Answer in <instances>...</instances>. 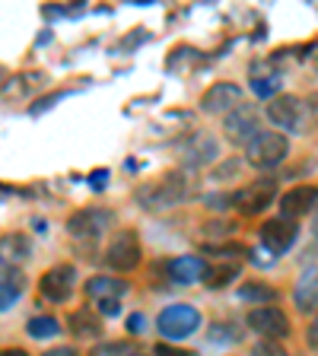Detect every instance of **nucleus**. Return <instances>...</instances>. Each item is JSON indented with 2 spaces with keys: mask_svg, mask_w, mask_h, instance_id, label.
<instances>
[{
  "mask_svg": "<svg viewBox=\"0 0 318 356\" xmlns=\"http://www.w3.org/2000/svg\"><path fill=\"white\" fill-rule=\"evenodd\" d=\"M99 309H102V315H118L121 302H99Z\"/></svg>",
  "mask_w": 318,
  "mask_h": 356,
  "instance_id": "nucleus-31",
  "label": "nucleus"
},
{
  "mask_svg": "<svg viewBox=\"0 0 318 356\" xmlns=\"http://www.w3.org/2000/svg\"><path fill=\"white\" fill-rule=\"evenodd\" d=\"M274 200H277V178H258V181L239 188L232 194V207H239L242 216H258L267 207H274Z\"/></svg>",
  "mask_w": 318,
  "mask_h": 356,
  "instance_id": "nucleus-4",
  "label": "nucleus"
},
{
  "mask_svg": "<svg viewBox=\"0 0 318 356\" xmlns=\"http://www.w3.org/2000/svg\"><path fill=\"white\" fill-rule=\"evenodd\" d=\"M22 289H26V277H22L16 267L3 270V274H0V312H7L10 305L22 296Z\"/></svg>",
  "mask_w": 318,
  "mask_h": 356,
  "instance_id": "nucleus-20",
  "label": "nucleus"
},
{
  "mask_svg": "<svg viewBox=\"0 0 318 356\" xmlns=\"http://www.w3.org/2000/svg\"><path fill=\"white\" fill-rule=\"evenodd\" d=\"M143 252H141V238H137V232L134 229H121L111 236L109 248H105V264L111 267V270H121V274H127V270H134V267L141 264Z\"/></svg>",
  "mask_w": 318,
  "mask_h": 356,
  "instance_id": "nucleus-5",
  "label": "nucleus"
},
{
  "mask_svg": "<svg viewBox=\"0 0 318 356\" xmlns=\"http://www.w3.org/2000/svg\"><path fill=\"white\" fill-rule=\"evenodd\" d=\"M261 245H264L267 252H274V254H283L293 248V242H296L299 229H296V222L293 220H283V216H274V220H267L264 226H261Z\"/></svg>",
  "mask_w": 318,
  "mask_h": 356,
  "instance_id": "nucleus-11",
  "label": "nucleus"
},
{
  "mask_svg": "<svg viewBox=\"0 0 318 356\" xmlns=\"http://www.w3.org/2000/svg\"><path fill=\"white\" fill-rule=\"evenodd\" d=\"M223 131H226V140L236 143V147H248L261 134V124H258V111L248 108V105H239L236 111L226 115L223 121Z\"/></svg>",
  "mask_w": 318,
  "mask_h": 356,
  "instance_id": "nucleus-8",
  "label": "nucleus"
},
{
  "mask_svg": "<svg viewBox=\"0 0 318 356\" xmlns=\"http://www.w3.org/2000/svg\"><path fill=\"white\" fill-rule=\"evenodd\" d=\"M185 197H188V181H185V175H178V172H166V175H159L156 181H143V185L134 191V200H137L143 210H172Z\"/></svg>",
  "mask_w": 318,
  "mask_h": 356,
  "instance_id": "nucleus-1",
  "label": "nucleus"
},
{
  "mask_svg": "<svg viewBox=\"0 0 318 356\" xmlns=\"http://www.w3.org/2000/svg\"><path fill=\"white\" fill-rule=\"evenodd\" d=\"M29 334H32V337H38V341L54 337V334H58V321H54L51 315H38V318L29 321Z\"/></svg>",
  "mask_w": 318,
  "mask_h": 356,
  "instance_id": "nucleus-24",
  "label": "nucleus"
},
{
  "mask_svg": "<svg viewBox=\"0 0 318 356\" xmlns=\"http://www.w3.org/2000/svg\"><path fill=\"white\" fill-rule=\"evenodd\" d=\"M267 118L274 121L280 131H299L305 121V105L293 92H280L267 102Z\"/></svg>",
  "mask_w": 318,
  "mask_h": 356,
  "instance_id": "nucleus-7",
  "label": "nucleus"
},
{
  "mask_svg": "<svg viewBox=\"0 0 318 356\" xmlns=\"http://www.w3.org/2000/svg\"><path fill=\"white\" fill-rule=\"evenodd\" d=\"M239 105H242V89L236 86V83H214V86L200 96V108L210 111V115H230V111H236Z\"/></svg>",
  "mask_w": 318,
  "mask_h": 356,
  "instance_id": "nucleus-13",
  "label": "nucleus"
},
{
  "mask_svg": "<svg viewBox=\"0 0 318 356\" xmlns=\"http://www.w3.org/2000/svg\"><path fill=\"white\" fill-rule=\"evenodd\" d=\"M127 293V283L118 277H89L86 280V296L96 302H121Z\"/></svg>",
  "mask_w": 318,
  "mask_h": 356,
  "instance_id": "nucleus-19",
  "label": "nucleus"
},
{
  "mask_svg": "<svg viewBox=\"0 0 318 356\" xmlns=\"http://www.w3.org/2000/svg\"><path fill=\"white\" fill-rule=\"evenodd\" d=\"M198 325H200V315H198V309L188 302L166 305V309L159 312V318H156L159 334H166L169 341H185V337H191V334L198 331Z\"/></svg>",
  "mask_w": 318,
  "mask_h": 356,
  "instance_id": "nucleus-3",
  "label": "nucleus"
},
{
  "mask_svg": "<svg viewBox=\"0 0 318 356\" xmlns=\"http://www.w3.org/2000/svg\"><path fill=\"white\" fill-rule=\"evenodd\" d=\"M289 153V140L283 137L280 131H261L248 147H245V156L255 169H274L287 159Z\"/></svg>",
  "mask_w": 318,
  "mask_h": 356,
  "instance_id": "nucleus-2",
  "label": "nucleus"
},
{
  "mask_svg": "<svg viewBox=\"0 0 318 356\" xmlns=\"http://www.w3.org/2000/svg\"><path fill=\"white\" fill-rule=\"evenodd\" d=\"M111 222V213L102 207H83L77 210L74 216H67V232H70V238H96L102 236L105 229H109Z\"/></svg>",
  "mask_w": 318,
  "mask_h": 356,
  "instance_id": "nucleus-10",
  "label": "nucleus"
},
{
  "mask_svg": "<svg viewBox=\"0 0 318 356\" xmlns=\"http://www.w3.org/2000/svg\"><path fill=\"white\" fill-rule=\"evenodd\" d=\"M178 153H182V163H185V165H191V169H200V165L214 163L216 156H220V147H216L214 134L194 131L191 137L182 143V149H178Z\"/></svg>",
  "mask_w": 318,
  "mask_h": 356,
  "instance_id": "nucleus-12",
  "label": "nucleus"
},
{
  "mask_svg": "<svg viewBox=\"0 0 318 356\" xmlns=\"http://www.w3.org/2000/svg\"><path fill=\"white\" fill-rule=\"evenodd\" d=\"M236 277H239L236 261H220V264L204 267V277H200V280L207 283L210 289H220V286H230V280H236Z\"/></svg>",
  "mask_w": 318,
  "mask_h": 356,
  "instance_id": "nucleus-21",
  "label": "nucleus"
},
{
  "mask_svg": "<svg viewBox=\"0 0 318 356\" xmlns=\"http://www.w3.org/2000/svg\"><path fill=\"white\" fill-rule=\"evenodd\" d=\"M32 254V242L26 232H7L0 236V267H16Z\"/></svg>",
  "mask_w": 318,
  "mask_h": 356,
  "instance_id": "nucleus-15",
  "label": "nucleus"
},
{
  "mask_svg": "<svg viewBox=\"0 0 318 356\" xmlns=\"http://www.w3.org/2000/svg\"><path fill=\"white\" fill-rule=\"evenodd\" d=\"M105 178H109V172L99 169V172H93V175H89V181H93V188H105Z\"/></svg>",
  "mask_w": 318,
  "mask_h": 356,
  "instance_id": "nucleus-29",
  "label": "nucleus"
},
{
  "mask_svg": "<svg viewBox=\"0 0 318 356\" xmlns=\"http://www.w3.org/2000/svg\"><path fill=\"white\" fill-rule=\"evenodd\" d=\"M156 356H198V353L185 347H172V343H156Z\"/></svg>",
  "mask_w": 318,
  "mask_h": 356,
  "instance_id": "nucleus-28",
  "label": "nucleus"
},
{
  "mask_svg": "<svg viewBox=\"0 0 318 356\" xmlns=\"http://www.w3.org/2000/svg\"><path fill=\"white\" fill-rule=\"evenodd\" d=\"M131 356H141V353H131Z\"/></svg>",
  "mask_w": 318,
  "mask_h": 356,
  "instance_id": "nucleus-34",
  "label": "nucleus"
},
{
  "mask_svg": "<svg viewBox=\"0 0 318 356\" xmlns=\"http://www.w3.org/2000/svg\"><path fill=\"white\" fill-rule=\"evenodd\" d=\"M45 356H77V350L74 347H51Z\"/></svg>",
  "mask_w": 318,
  "mask_h": 356,
  "instance_id": "nucleus-30",
  "label": "nucleus"
},
{
  "mask_svg": "<svg viewBox=\"0 0 318 356\" xmlns=\"http://www.w3.org/2000/svg\"><path fill=\"white\" fill-rule=\"evenodd\" d=\"M252 356H287V350L280 347V341H261L252 347Z\"/></svg>",
  "mask_w": 318,
  "mask_h": 356,
  "instance_id": "nucleus-27",
  "label": "nucleus"
},
{
  "mask_svg": "<svg viewBox=\"0 0 318 356\" xmlns=\"http://www.w3.org/2000/svg\"><path fill=\"white\" fill-rule=\"evenodd\" d=\"M38 289H42V296L51 299V302H67L77 289V270L70 264H54L51 270L42 274Z\"/></svg>",
  "mask_w": 318,
  "mask_h": 356,
  "instance_id": "nucleus-9",
  "label": "nucleus"
},
{
  "mask_svg": "<svg viewBox=\"0 0 318 356\" xmlns=\"http://www.w3.org/2000/svg\"><path fill=\"white\" fill-rule=\"evenodd\" d=\"M204 261L194 258V254H182V258H169V264H166V274H169L172 283H182V286H191V283H198L200 277H204Z\"/></svg>",
  "mask_w": 318,
  "mask_h": 356,
  "instance_id": "nucleus-16",
  "label": "nucleus"
},
{
  "mask_svg": "<svg viewBox=\"0 0 318 356\" xmlns=\"http://www.w3.org/2000/svg\"><path fill=\"white\" fill-rule=\"evenodd\" d=\"M210 341H214V343L239 341V331H236V325H214V327H210Z\"/></svg>",
  "mask_w": 318,
  "mask_h": 356,
  "instance_id": "nucleus-26",
  "label": "nucleus"
},
{
  "mask_svg": "<svg viewBox=\"0 0 318 356\" xmlns=\"http://www.w3.org/2000/svg\"><path fill=\"white\" fill-rule=\"evenodd\" d=\"M0 356H29L26 350H16V347H7V350H0Z\"/></svg>",
  "mask_w": 318,
  "mask_h": 356,
  "instance_id": "nucleus-33",
  "label": "nucleus"
},
{
  "mask_svg": "<svg viewBox=\"0 0 318 356\" xmlns=\"http://www.w3.org/2000/svg\"><path fill=\"white\" fill-rule=\"evenodd\" d=\"M89 356H131V343L127 341H111V343H99L93 347Z\"/></svg>",
  "mask_w": 318,
  "mask_h": 356,
  "instance_id": "nucleus-25",
  "label": "nucleus"
},
{
  "mask_svg": "<svg viewBox=\"0 0 318 356\" xmlns=\"http://www.w3.org/2000/svg\"><path fill=\"white\" fill-rule=\"evenodd\" d=\"M309 343L312 347H318V315H315V321H312V327H309Z\"/></svg>",
  "mask_w": 318,
  "mask_h": 356,
  "instance_id": "nucleus-32",
  "label": "nucleus"
},
{
  "mask_svg": "<svg viewBox=\"0 0 318 356\" xmlns=\"http://www.w3.org/2000/svg\"><path fill=\"white\" fill-rule=\"evenodd\" d=\"M318 200V188L315 185H296L289 191L280 194V216L283 220H296V216H305L315 210Z\"/></svg>",
  "mask_w": 318,
  "mask_h": 356,
  "instance_id": "nucleus-14",
  "label": "nucleus"
},
{
  "mask_svg": "<svg viewBox=\"0 0 318 356\" xmlns=\"http://www.w3.org/2000/svg\"><path fill=\"white\" fill-rule=\"evenodd\" d=\"M248 327L261 334L264 341H283L289 334V318L277 305H255V309H248Z\"/></svg>",
  "mask_w": 318,
  "mask_h": 356,
  "instance_id": "nucleus-6",
  "label": "nucleus"
},
{
  "mask_svg": "<svg viewBox=\"0 0 318 356\" xmlns=\"http://www.w3.org/2000/svg\"><path fill=\"white\" fill-rule=\"evenodd\" d=\"M280 89V76L277 74H264V76H252V92L261 99H274Z\"/></svg>",
  "mask_w": 318,
  "mask_h": 356,
  "instance_id": "nucleus-23",
  "label": "nucleus"
},
{
  "mask_svg": "<svg viewBox=\"0 0 318 356\" xmlns=\"http://www.w3.org/2000/svg\"><path fill=\"white\" fill-rule=\"evenodd\" d=\"M293 302L303 315H318V267H309L293 289Z\"/></svg>",
  "mask_w": 318,
  "mask_h": 356,
  "instance_id": "nucleus-17",
  "label": "nucleus"
},
{
  "mask_svg": "<svg viewBox=\"0 0 318 356\" xmlns=\"http://www.w3.org/2000/svg\"><path fill=\"white\" fill-rule=\"evenodd\" d=\"M239 299L255 302V305H274L277 289L264 280H252V283H242V286H239Z\"/></svg>",
  "mask_w": 318,
  "mask_h": 356,
  "instance_id": "nucleus-22",
  "label": "nucleus"
},
{
  "mask_svg": "<svg viewBox=\"0 0 318 356\" xmlns=\"http://www.w3.org/2000/svg\"><path fill=\"white\" fill-rule=\"evenodd\" d=\"M67 327L74 334L77 341H93V337H102V315L93 309H77L70 312V318H67Z\"/></svg>",
  "mask_w": 318,
  "mask_h": 356,
  "instance_id": "nucleus-18",
  "label": "nucleus"
}]
</instances>
